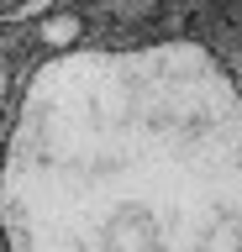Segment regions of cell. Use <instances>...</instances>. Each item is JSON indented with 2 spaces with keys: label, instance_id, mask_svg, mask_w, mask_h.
<instances>
[{
  "label": "cell",
  "instance_id": "obj_2",
  "mask_svg": "<svg viewBox=\"0 0 242 252\" xmlns=\"http://www.w3.org/2000/svg\"><path fill=\"white\" fill-rule=\"evenodd\" d=\"M90 11L100 21H111V27H142L158 11V0H90Z\"/></svg>",
  "mask_w": 242,
  "mask_h": 252
},
{
  "label": "cell",
  "instance_id": "obj_3",
  "mask_svg": "<svg viewBox=\"0 0 242 252\" xmlns=\"http://www.w3.org/2000/svg\"><path fill=\"white\" fill-rule=\"evenodd\" d=\"M84 37V16H48V21H42V42H53L58 47V53H74V42H79Z\"/></svg>",
  "mask_w": 242,
  "mask_h": 252
},
{
  "label": "cell",
  "instance_id": "obj_1",
  "mask_svg": "<svg viewBox=\"0 0 242 252\" xmlns=\"http://www.w3.org/2000/svg\"><path fill=\"white\" fill-rule=\"evenodd\" d=\"M5 252H242V90L200 42L37 63L0 153Z\"/></svg>",
  "mask_w": 242,
  "mask_h": 252
},
{
  "label": "cell",
  "instance_id": "obj_4",
  "mask_svg": "<svg viewBox=\"0 0 242 252\" xmlns=\"http://www.w3.org/2000/svg\"><path fill=\"white\" fill-rule=\"evenodd\" d=\"M53 0H0V21L16 27V21H32V16H48Z\"/></svg>",
  "mask_w": 242,
  "mask_h": 252
},
{
  "label": "cell",
  "instance_id": "obj_5",
  "mask_svg": "<svg viewBox=\"0 0 242 252\" xmlns=\"http://www.w3.org/2000/svg\"><path fill=\"white\" fill-rule=\"evenodd\" d=\"M221 11L232 16V21H242V0H221Z\"/></svg>",
  "mask_w": 242,
  "mask_h": 252
}]
</instances>
